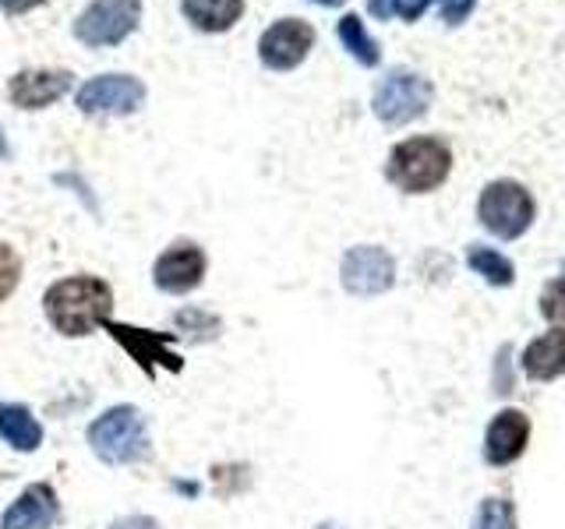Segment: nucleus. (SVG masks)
Instances as JSON below:
<instances>
[{
	"mask_svg": "<svg viewBox=\"0 0 565 529\" xmlns=\"http://www.w3.org/2000/svg\"><path fill=\"white\" fill-rule=\"evenodd\" d=\"M85 445L103 466H138L152 455V431L149 417L135 402H117L110 410L93 417L85 428Z\"/></svg>",
	"mask_w": 565,
	"mask_h": 529,
	"instance_id": "2",
	"label": "nucleus"
},
{
	"mask_svg": "<svg viewBox=\"0 0 565 529\" xmlns=\"http://www.w3.org/2000/svg\"><path fill=\"white\" fill-rule=\"evenodd\" d=\"M106 332H110V339L138 364L141 375L156 378L159 370H170V375H181L184 370L181 353H173V343H177L173 332H149V328H135L124 322H106Z\"/></svg>",
	"mask_w": 565,
	"mask_h": 529,
	"instance_id": "5",
	"label": "nucleus"
},
{
	"mask_svg": "<svg viewBox=\"0 0 565 529\" xmlns=\"http://www.w3.org/2000/svg\"><path fill=\"white\" fill-rule=\"evenodd\" d=\"M64 519L61 494L50 481H35L22 487V494L4 508L0 529H57Z\"/></svg>",
	"mask_w": 565,
	"mask_h": 529,
	"instance_id": "11",
	"label": "nucleus"
},
{
	"mask_svg": "<svg viewBox=\"0 0 565 529\" xmlns=\"http://www.w3.org/2000/svg\"><path fill=\"white\" fill-rule=\"evenodd\" d=\"M343 290L353 296H379L396 282V261L393 255H385V247L361 244L350 247L340 264Z\"/></svg>",
	"mask_w": 565,
	"mask_h": 529,
	"instance_id": "9",
	"label": "nucleus"
},
{
	"mask_svg": "<svg viewBox=\"0 0 565 529\" xmlns=\"http://www.w3.org/2000/svg\"><path fill=\"white\" fill-rule=\"evenodd\" d=\"M449 166V145H441L438 138H406L388 155V181L411 194H424L446 181Z\"/></svg>",
	"mask_w": 565,
	"mask_h": 529,
	"instance_id": "3",
	"label": "nucleus"
},
{
	"mask_svg": "<svg viewBox=\"0 0 565 529\" xmlns=\"http://www.w3.org/2000/svg\"><path fill=\"white\" fill-rule=\"evenodd\" d=\"M431 106V82L411 71H388L375 88V117L385 123H406Z\"/></svg>",
	"mask_w": 565,
	"mask_h": 529,
	"instance_id": "7",
	"label": "nucleus"
},
{
	"mask_svg": "<svg viewBox=\"0 0 565 529\" xmlns=\"http://www.w3.org/2000/svg\"><path fill=\"white\" fill-rule=\"evenodd\" d=\"M473 529H516V508L505 498H488L477 508Z\"/></svg>",
	"mask_w": 565,
	"mask_h": 529,
	"instance_id": "21",
	"label": "nucleus"
},
{
	"mask_svg": "<svg viewBox=\"0 0 565 529\" xmlns=\"http://www.w3.org/2000/svg\"><path fill=\"white\" fill-rule=\"evenodd\" d=\"M340 40H343V46H347L364 67H375V64H379V43L367 35V29H364V22H361L358 14H347L343 22H340Z\"/></svg>",
	"mask_w": 565,
	"mask_h": 529,
	"instance_id": "20",
	"label": "nucleus"
},
{
	"mask_svg": "<svg viewBox=\"0 0 565 529\" xmlns=\"http://www.w3.org/2000/svg\"><path fill=\"white\" fill-rule=\"evenodd\" d=\"M43 317L64 339H88L114 322V287L93 272H75L50 282L43 293Z\"/></svg>",
	"mask_w": 565,
	"mask_h": 529,
	"instance_id": "1",
	"label": "nucleus"
},
{
	"mask_svg": "<svg viewBox=\"0 0 565 529\" xmlns=\"http://www.w3.org/2000/svg\"><path fill=\"white\" fill-rule=\"evenodd\" d=\"M541 311H544V317H552V322H565V272L544 290Z\"/></svg>",
	"mask_w": 565,
	"mask_h": 529,
	"instance_id": "23",
	"label": "nucleus"
},
{
	"mask_svg": "<svg viewBox=\"0 0 565 529\" xmlns=\"http://www.w3.org/2000/svg\"><path fill=\"white\" fill-rule=\"evenodd\" d=\"M467 264H470L477 276H484L491 287H509V282H512V264H509V258H502L499 251H491V247L473 244L470 251H467Z\"/></svg>",
	"mask_w": 565,
	"mask_h": 529,
	"instance_id": "19",
	"label": "nucleus"
},
{
	"mask_svg": "<svg viewBox=\"0 0 565 529\" xmlns=\"http://www.w3.org/2000/svg\"><path fill=\"white\" fill-rule=\"evenodd\" d=\"M428 4H431V0H393V11L414 22V18L424 14V8H428Z\"/></svg>",
	"mask_w": 565,
	"mask_h": 529,
	"instance_id": "25",
	"label": "nucleus"
},
{
	"mask_svg": "<svg viewBox=\"0 0 565 529\" xmlns=\"http://www.w3.org/2000/svg\"><path fill=\"white\" fill-rule=\"evenodd\" d=\"M520 367L526 370V378L534 381H552L565 375V328H555L534 339L520 357Z\"/></svg>",
	"mask_w": 565,
	"mask_h": 529,
	"instance_id": "16",
	"label": "nucleus"
},
{
	"mask_svg": "<svg viewBox=\"0 0 565 529\" xmlns=\"http://www.w3.org/2000/svg\"><path fill=\"white\" fill-rule=\"evenodd\" d=\"M170 325H173V335L177 339H184V343H212V339H220V332H223V322H220V314H212L205 307H181L173 317H170Z\"/></svg>",
	"mask_w": 565,
	"mask_h": 529,
	"instance_id": "18",
	"label": "nucleus"
},
{
	"mask_svg": "<svg viewBox=\"0 0 565 529\" xmlns=\"http://www.w3.org/2000/svg\"><path fill=\"white\" fill-rule=\"evenodd\" d=\"M209 272V258L194 240H173L163 255L152 261V282L159 293L167 296H184L202 287Z\"/></svg>",
	"mask_w": 565,
	"mask_h": 529,
	"instance_id": "8",
	"label": "nucleus"
},
{
	"mask_svg": "<svg viewBox=\"0 0 565 529\" xmlns=\"http://www.w3.org/2000/svg\"><path fill=\"white\" fill-rule=\"evenodd\" d=\"M18 282H22V258H18V251L8 240H0V304L14 296Z\"/></svg>",
	"mask_w": 565,
	"mask_h": 529,
	"instance_id": "22",
	"label": "nucleus"
},
{
	"mask_svg": "<svg viewBox=\"0 0 565 529\" xmlns=\"http://www.w3.org/2000/svg\"><path fill=\"white\" fill-rule=\"evenodd\" d=\"M71 88V71L40 67V71H18L8 82V96L18 110H43V106L57 102Z\"/></svg>",
	"mask_w": 565,
	"mask_h": 529,
	"instance_id": "13",
	"label": "nucleus"
},
{
	"mask_svg": "<svg viewBox=\"0 0 565 529\" xmlns=\"http://www.w3.org/2000/svg\"><path fill=\"white\" fill-rule=\"evenodd\" d=\"M315 43V29L300 18H282L273 29H265L258 43V57L265 67L273 71H290L308 57V50Z\"/></svg>",
	"mask_w": 565,
	"mask_h": 529,
	"instance_id": "12",
	"label": "nucleus"
},
{
	"mask_svg": "<svg viewBox=\"0 0 565 529\" xmlns=\"http://www.w3.org/2000/svg\"><path fill=\"white\" fill-rule=\"evenodd\" d=\"M8 155V141H4V134H0V159Z\"/></svg>",
	"mask_w": 565,
	"mask_h": 529,
	"instance_id": "28",
	"label": "nucleus"
},
{
	"mask_svg": "<svg viewBox=\"0 0 565 529\" xmlns=\"http://www.w3.org/2000/svg\"><path fill=\"white\" fill-rule=\"evenodd\" d=\"M530 441V420L520 410H502L484 434V458L491 466H509L523 455Z\"/></svg>",
	"mask_w": 565,
	"mask_h": 529,
	"instance_id": "14",
	"label": "nucleus"
},
{
	"mask_svg": "<svg viewBox=\"0 0 565 529\" xmlns=\"http://www.w3.org/2000/svg\"><path fill=\"white\" fill-rule=\"evenodd\" d=\"M43 423L25 402L0 399V441L18 455H35L43 449Z\"/></svg>",
	"mask_w": 565,
	"mask_h": 529,
	"instance_id": "15",
	"label": "nucleus"
},
{
	"mask_svg": "<svg viewBox=\"0 0 565 529\" xmlns=\"http://www.w3.org/2000/svg\"><path fill=\"white\" fill-rule=\"evenodd\" d=\"M146 102V85L135 75H99L78 88V110L82 114H110L128 117Z\"/></svg>",
	"mask_w": 565,
	"mask_h": 529,
	"instance_id": "10",
	"label": "nucleus"
},
{
	"mask_svg": "<svg viewBox=\"0 0 565 529\" xmlns=\"http://www.w3.org/2000/svg\"><path fill=\"white\" fill-rule=\"evenodd\" d=\"M184 18L202 32H226L244 14V0H181Z\"/></svg>",
	"mask_w": 565,
	"mask_h": 529,
	"instance_id": "17",
	"label": "nucleus"
},
{
	"mask_svg": "<svg viewBox=\"0 0 565 529\" xmlns=\"http://www.w3.org/2000/svg\"><path fill=\"white\" fill-rule=\"evenodd\" d=\"M35 4H43V0H0V8L8 14H22V11H32Z\"/></svg>",
	"mask_w": 565,
	"mask_h": 529,
	"instance_id": "26",
	"label": "nucleus"
},
{
	"mask_svg": "<svg viewBox=\"0 0 565 529\" xmlns=\"http://www.w3.org/2000/svg\"><path fill=\"white\" fill-rule=\"evenodd\" d=\"M106 529H167L156 516H146V511H128V516H117Z\"/></svg>",
	"mask_w": 565,
	"mask_h": 529,
	"instance_id": "24",
	"label": "nucleus"
},
{
	"mask_svg": "<svg viewBox=\"0 0 565 529\" xmlns=\"http://www.w3.org/2000/svg\"><path fill=\"white\" fill-rule=\"evenodd\" d=\"M315 529H340V526H332V522H322V526H315Z\"/></svg>",
	"mask_w": 565,
	"mask_h": 529,
	"instance_id": "29",
	"label": "nucleus"
},
{
	"mask_svg": "<svg viewBox=\"0 0 565 529\" xmlns=\"http://www.w3.org/2000/svg\"><path fill=\"white\" fill-rule=\"evenodd\" d=\"M477 216H481L484 229H491L494 237L516 240L520 234H526V226L534 223V198H530L526 187L516 181H494L484 187Z\"/></svg>",
	"mask_w": 565,
	"mask_h": 529,
	"instance_id": "4",
	"label": "nucleus"
},
{
	"mask_svg": "<svg viewBox=\"0 0 565 529\" xmlns=\"http://www.w3.org/2000/svg\"><path fill=\"white\" fill-rule=\"evenodd\" d=\"M141 0H93L75 22V35L85 46H117L138 29Z\"/></svg>",
	"mask_w": 565,
	"mask_h": 529,
	"instance_id": "6",
	"label": "nucleus"
},
{
	"mask_svg": "<svg viewBox=\"0 0 565 529\" xmlns=\"http://www.w3.org/2000/svg\"><path fill=\"white\" fill-rule=\"evenodd\" d=\"M315 4H322V8H340L343 0H315Z\"/></svg>",
	"mask_w": 565,
	"mask_h": 529,
	"instance_id": "27",
	"label": "nucleus"
}]
</instances>
